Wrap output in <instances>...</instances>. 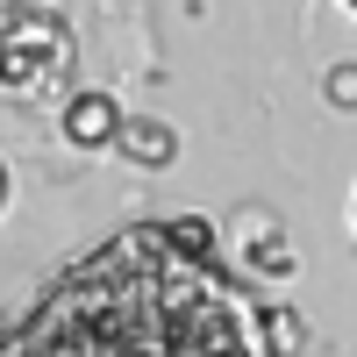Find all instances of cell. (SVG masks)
<instances>
[{"label": "cell", "instance_id": "cell-4", "mask_svg": "<svg viewBox=\"0 0 357 357\" xmlns=\"http://www.w3.org/2000/svg\"><path fill=\"white\" fill-rule=\"evenodd\" d=\"M114 151H122L129 165H151V172H165V165L178 158V136H172L165 122H122V136H114Z\"/></svg>", "mask_w": 357, "mask_h": 357}, {"label": "cell", "instance_id": "cell-3", "mask_svg": "<svg viewBox=\"0 0 357 357\" xmlns=\"http://www.w3.org/2000/svg\"><path fill=\"white\" fill-rule=\"evenodd\" d=\"M57 122H65V143H72V151H107V143L122 136L129 114L114 107L107 86H72V93L57 100Z\"/></svg>", "mask_w": 357, "mask_h": 357}, {"label": "cell", "instance_id": "cell-7", "mask_svg": "<svg viewBox=\"0 0 357 357\" xmlns=\"http://www.w3.org/2000/svg\"><path fill=\"white\" fill-rule=\"evenodd\" d=\"M264 329H272L279 357H293V350H301V321H293V307H264Z\"/></svg>", "mask_w": 357, "mask_h": 357}, {"label": "cell", "instance_id": "cell-5", "mask_svg": "<svg viewBox=\"0 0 357 357\" xmlns=\"http://www.w3.org/2000/svg\"><path fill=\"white\" fill-rule=\"evenodd\" d=\"M165 229V243L178 250V257H215L222 250V229L207 222V215H172V222H158Z\"/></svg>", "mask_w": 357, "mask_h": 357}, {"label": "cell", "instance_id": "cell-1", "mask_svg": "<svg viewBox=\"0 0 357 357\" xmlns=\"http://www.w3.org/2000/svg\"><path fill=\"white\" fill-rule=\"evenodd\" d=\"M0 357H279V343L264 307L215 279L207 257H178L165 229H129L86 257Z\"/></svg>", "mask_w": 357, "mask_h": 357}, {"label": "cell", "instance_id": "cell-6", "mask_svg": "<svg viewBox=\"0 0 357 357\" xmlns=\"http://www.w3.org/2000/svg\"><path fill=\"white\" fill-rule=\"evenodd\" d=\"M243 257H250V272H264V279H286L293 272V243H286L272 222H264V243H257V229L243 236Z\"/></svg>", "mask_w": 357, "mask_h": 357}, {"label": "cell", "instance_id": "cell-8", "mask_svg": "<svg viewBox=\"0 0 357 357\" xmlns=\"http://www.w3.org/2000/svg\"><path fill=\"white\" fill-rule=\"evenodd\" d=\"M321 93H329V107L357 114V65H336V72H329V86H321Z\"/></svg>", "mask_w": 357, "mask_h": 357}, {"label": "cell", "instance_id": "cell-2", "mask_svg": "<svg viewBox=\"0 0 357 357\" xmlns=\"http://www.w3.org/2000/svg\"><path fill=\"white\" fill-rule=\"evenodd\" d=\"M72 79H79V43L65 15L29 8V0L0 8V93L22 107H50L72 93Z\"/></svg>", "mask_w": 357, "mask_h": 357}, {"label": "cell", "instance_id": "cell-10", "mask_svg": "<svg viewBox=\"0 0 357 357\" xmlns=\"http://www.w3.org/2000/svg\"><path fill=\"white\" fill-rule=\"evenodd\" d=\"M343 8H350V15H357V0H343Z\"/></svg>", "mask_w": 357, "mask_h": 357}, {"label": "cell", "instance_id": "cell-9", "mask_svg": "<svg viewBox=\"0 0 357 357\" xmlns=\"http://www.w3.org/2000/svg\"><path fill=\"white\" fill-rule=\"evenodd\" d=\"M8 193H15V186H8V158H0V215H8Z\"/></svg>", "mask_w": 357, "mask_h": 357}]
</instances>
